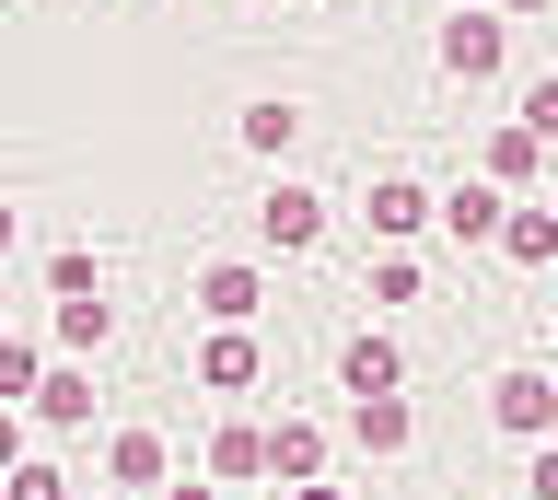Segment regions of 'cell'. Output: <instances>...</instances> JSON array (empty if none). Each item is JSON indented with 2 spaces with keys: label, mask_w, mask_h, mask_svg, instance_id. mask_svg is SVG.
Listing matches in <instances>:
<instances>
[{
  "label": "cell",
  "mask_w": 558,
  "mask_h": 500,
  "mask_svg": "<svg viewBox=\"0 0 558 500\" xmlns=\"http://www.w3.org/2000/svg\"><path fill=\"white\" fill-rule=\"evenodd\" d=\"M488 419L512 430V442H547V430H558V373H547V361H512V373L488 385Z\"/></svg>",
  "instance_id": "6da1fadb"
},
{
  "label": "cell",
  "mask_w": 558,
  "mask_h": 500,
  "mask_svg": "<svg viewBox=\"0 0 558 500\" xmlns=\"http://www.w3.org/2000/svg\"><path fill=\"white\" fill-rule=\"evenodd\" d=\"M256 233H268L279 256H303V245H326V198H314L303 175H279L268 198H256Z\"/></svg>",
  "instance_id": "7a4b0ae2"
},
{
  "label": "cell",
  "mask_w": 558,
  "mask_h": 500,
  "mask_svg": "<svg viewBox=\"0 0 558 500\" xmlns=\"http://www.w3.org/2000/svg\"><path fill=\"white\" fill-rule=\"evenodd\" d=\"M338 395H408V350H396L384 326L338 338Z\"/></svg>",
  "instance_id": "3957f363"
},
{
  "label": "cell",
  "mask_w": 558,
  "mask_h": 500,
  "mask_svg": "<svg viewBox=\"0 0 558 500\" xmlns=\"http://www.w3.org/2000/svg\"><path fill=\"white\" fill-rule=\"evenodd\" d=\"M430 210H442V198H430L418 175H373V198H361L373 245H408V233H430Z\"/></svg>",
  "instance_id": "277c9868"
},
{
  "label": "cell",
  "mask_w": 558,
  "mask_h": 500,
  "mask_svg": "<svg viewBox=\"0 0 558 500\" xmlns=\"http://www.w3.org/2000/svg\"><path fill=\"white\" fill-rule=\"evenodd\" d=\"M500 47H512V36H500V12H453V24H442V71L453 82H488V71H500Z\"/></svg>",
  "instance_id": "5b68a950"
},
{
  "label": "cell",
  "mask_w": 558,
  "mask_h": 500,
  "mask_svg": "<svg viewBox=\"0 0 558 500\" xmlns=\"http://www.w3.org/2000/svg\"><path fill=\"white\" fill-rule=\"evenodd\" d=\"M256 303H268V280H256L244 256H221V268H198V315H209V326H256Z\"/></svg>",
  "instance_id": "8992f818"
},
{
  "label": "cell",
  "mask_w": 558,
  "mask_h": 500,
  "mask_svg": "<svg viewBox=\"0 0 558 500\" xmlns=\"http://www.w3.org/2000/svg\"><path fill=\"white\" fill-rule=\"evenodd\" d=\"M349 442H361V454H408L418 407H408V395H349Z\"/></svg>",
  "instance_id": "52a82bcc"
},
{
  "label": "cell",
  "mask_w": 558,
  "mask_h": 500,
  "mask_svg": "<svg viewBox=\"0 0 558 500\" xmlns=\"http://www.w3.org/2000/svg\"><path fill=\"white\" fill-rule=\"evenodd\" d=\"M430 221H442L453 245H500V221H512V186H453Z\"/></svg>",
  "instance_id": "ba28073f"
},
{
  "label": "cell",
  "mask_w": 558,
  "mask_h": 500,
  "mask_svg": "<svg viewBox=\"0 0 558 500\" xmlns=\"http://www.w3.org/2000/svg\"><path fill=\"white\" fill-rule=\"evenodd\" d=\"M35 419L82 430V419H94V373H82V361H47V373H35Z\"/></svg>",
  "instance_id": "9c48e42d"
},
{
  "label": "cell",
  "mask_w": 558,
  "mask_h": 500,
  "mask_svg": "<svg viewBox=\"0 0 558 500\" xmlns=\"http://www.w3.org/2000/svg\"><path fill=\"white\" fill-rule=\"evenodd\" d=\"M268 477H326V419H268Z\"/></svg>",
  "instance_id": "30bf717a"
},
{
  "label": "cell",
  "mask_w": 558,
  "mask_h": 500,
  "mask_svg": "<svg viewBox=\"0 0 558 500\" xmlns=\"http://www.w3.org/2000/svg\"><path fill=\"white\" fill-rule=\"evenodd\" d=\"M163 430H117V442H105V477H117V489H163Z\"/></svg>",
  "instance_id": "8fae6325"
},
{
  "label": "cell",
  "mask_w": 558,
  "mask_h": 500,
  "mask_svg": "<svg viewBox=\"0 0 558 500\" xmlns=\"http://www.w3.org/2000/svg\"><path fill=\"white\" fill-rule=\"evenodd\" d=\"M209 477H233V489H256V477H268V430H256V419L209 430Z\"/></svg>",
  "instance_id": "7c38bea8"
},
{
  "label": "cell",
  "mask_w": 558,
  "mask_h": 500,
  "mask_svg": "<svg viewBox=\"0 0 558 500\" xmlns=\"http://www.w3.org/2000/svg\"><path fill=\"white\" fill-rule=\"evenodd\" d=\"M500 256H512V268H558V210H523V198H512V221H500Z\"/></svg>",
  "instance_id": "4fadbf2b"
},
{
  "label": "cell",
  "mask_w": 558,
  "mask_h": 500,
  "mask_svg": "<svg viewBox=\"0 0 558 500\" xmlns=\"http://www.w3.org/2000/svg\"><path fill=\"white\" fill-rule=\"evenodd\" d=\"M198 385H221V395H244V385H256V338H244V326H221V338L198 350Z\"/></svg>",
  "instance_id": "5bb4252c"
},
{
  "label": "cell",
  "mask_w": 558,
  "mask_h": 500,
  "mask_svg": "<svg viewBox=\"0 0 558 500\" xmlns=\"http://www.w3.org/2000/svg\"><path fill=\"white\" fill-rule=\"evenodd\" d=\"M535 163H547V141H535V129L512 117V129L488 141V186H512V198H523V186H535Z\"/></svg>",
  "instance_id": "9a60e30c"
},
{
  "label": "cell",
  "mask_w": 558,
  "mask_h": 500,
  "mask_svg": "<svg viewBox=\"0 0 558 500\" xmlns=\"http://www.w3.org/2000/svg\"><path fill=\"white\" fill-rule=\"evenodd\" d=\"M105 338H117V303H105V291L59 303V350H105Z\"/></svg>",
  "instance_id": "2e32d148"
},
{
  "label": "cell",
  "mask_w": 558,
  "mask_h": 500,
  "mask_svg": "<svg viewBox=\"0 0 558 500\" xmlns=\"http://www.w3.org/2000/svg\"><path fill=\"white\" fill-rule=\"evenodd\" d=\"M291 141H303V106H244V151H268V163H279Z\"/></svg>",
  "instance_id": "e0dca14e"
},
{
  "label": "cell",
  "mask_w": 558,
  "mask_h": 500,
  "mask_svg": "<svg viewBox=\"0 0 558 500\" xmlns=\"http://www.w3.org/2000/svg\"><path fill=\"white\" fill-rule=\"evenodd\" d=\"M35 373H47V350H35V338H0V407L35 395Z\"/></svg>",
  "instance_id": "ac0fdd59"
},
{
  "label": "cell",
  "mask_w": 558,
  "mask_h": 500,
  "mask_svg": "<svg viewBox=\"0 0 558 500\" xmlns=\"http://www.w3.org/2000/svg\"><path fill=\"white\" fill-rule=\"evenodd\" d=\"M47 291H59V303H82V291H105V268H94L82 245H59V256H47Z\"/></svg>",
  "instance_id": "d6986e66"
},
{
  "label": "cell",
  "mask_w": 558,
  "mask_h": 500,
  "mask_svg": "<svg viewBox=\"0 0 558 500\" xmlns=\"http://www.w3.org/2000/svg\"><path fill=\"white\" fill-rule=\"evenodd\" d=\"M373 303H418V256H408V245L373 256Z\"/></svg>",
  "instance_id": "ffe728a7"
},
{
  "label": "cell",
  "mask_w": 558,
  "mask_h": 500,
  "mask_svg": "<svg viewBox=\"0 0 558 500\" xmlns=\"http://www.w3.org/2000/svg\"><path fill=\"white\" fill-rule=\"evenodd\" d=\"M0 500H70V477H59V465H35V454H24L12 477H0Z\"/></svg>",
  "instance_id": "44dd1931"
},
{
  "label": "cell",
  "mask_w": 558,
  "mask_h": 500,
  "mask_svg": "<svg viewBox=\"0 0 558 500\" xmlns=\"http://www.w3.org/2000/svg\"><path fill=\"white\" fill-rule=\"evenodd\" d=\"M523 129H535V141L558 151V82H523Z\"/></svg>",
  "instance_id": "7402d4cb"
},
{
  "label": "cell",
  "mask_w": 558,
  "mask_h": 500,
  "mask_svg": "<svg viewBox=\"0 0 558 500\" xmlns=\"http://www.w3.org/2000/svg\"><path fill=\"white\" fill-rule=\"evenodd\" d=\"M523 500H558V430L535 442V454H523Z\"/></svg>",
  "instance_id": "603a6c76"
},
{
  "label": "cell",
  "mask_w": 558,
  "mask_h": 500,
  "mask_svg": "<svg viewBox=\"0 0 558 500\" xmlns=\"http://www.w3.org/2000/svg\"><path fill=\"white\" fill-rule=\"evenodd\" d=\"M12 465H24V419H12V407H0V477H12Z\"/></svg>",
  "instance_id": "cb8c5ba5"
},
{
  "label": "cell",
  "mask_w": 558,
  "mask_h": 500,
  "mask_svg": "<svg viewBox=\"0 0 558 500\" xmlns=\"http://www.w3.org/2000/svg\"><path fill=\"white\" fill-rule=\"evenodd\" d=\"M291 500H349V489H338V477H291Z\"/></svg>",
  "instance_id": "d4e9b609"
},
{
  "label": "cell",
  "mask_w": 558,
  "mask_h": 500,
  "mask_svg": "<svg viewBox=\"0 0 558 500\" xmlns=\"http://www.w3.org/2000/svg\"><path fill=\"white\" fill-rule=\"evenodd\" d=\"M12 233H24V210H0V256H12Z\"/></svg>",
  "instance_id": "484cf974"
},
{
  "label": "cell",
  "mask_w": 558,
  "mask_h": 500,
  "mask_svg": "<svg viewBox=\"0 0 558 500\" xmlns=\"http://www.w3.org/2000/svg\"><path fill=\"white\" fill-rule=\"evenodd\" d=\"M500 12H558V0H500Z\"/></svg>",
  "instance_id": "4316f807"
},
{
  "label": "cell",
  "mask_w": 558,
  "mask_h": 500,
  "mask_svg": "<svg viewBox=\"0 0 558 500\" xmlns=\"http://www.w3.org/2000/svg\"><path fill=\"white\" fill-rule=\"evenodd\" d=\"M163 500H209V489H163Z\"/></svg>",
  "instance_id": "83f0119b"
},
{
  "label": "cell",
  "mask_w": 558,
  "mask_h": 500,
  "mask_svg": "<svg viewBox=\"0 0 558 500\" xmlns=\"http://www.w3.org/2000/svg\"><path fill=\"white\" fill-rule=\"evenodd\" d=\"M547 338H558V315H547Z\"/></svg>",
  "instance_id": "f1b7e54d"
}]
</instances>
